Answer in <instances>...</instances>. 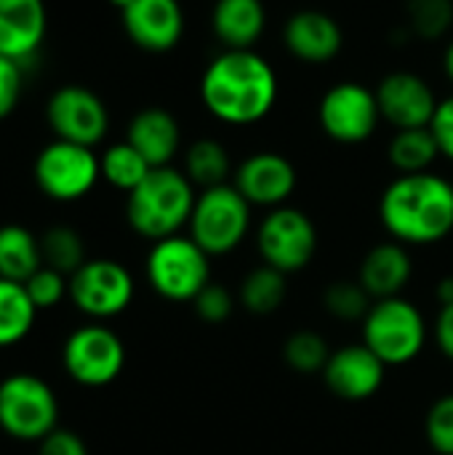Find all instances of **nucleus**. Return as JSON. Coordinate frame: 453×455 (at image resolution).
<instances>
[{
    "label": "nucleus",
    "mask_w": 453,
    "mask_h": 455,
    "mask_svg": "<svg viewBox=\"0 0 453 455\" xmlns=\"http://www.w3.org/2000/svg\"><path fill=\"white\" fill-rule=\"evenodd\" d=\"M256 251L262 256V264L283 275H296L307 269L318 253L315 221L294 205L272 208L259 221Z\"/></svg>",
    "instance_id": "6e6552de"
},
{
    "label": "nucleus",
    "mask_w": 453,
    "mask_h": 455,
    "mask_svg": "<svg viewBox=\"0 0 453 455\" xmlns=\"http://www.w3.org/2000/svg\"><path fill=\"white\" fill-rule=\"evenodd\" d=\"M382 123L374 88L358 80H342L331 85L318 101V125L323 133L344 147L368 141Z\"/></svg>",
    "instance_id": "9d476101"
},
{
    "label": "nucleus",
    "mask_w": 453,
    "mask_h": 455,
    "mask_svg": "<svg viewBox=\"0 0 453 455\" xmlns=\"http://www.w3.org/2000/svg\"><path fill=\"white\" fill-rule=\"evenodd\" d=\"M21 85H24V64L0 56V120H5L16 109Z\"/></svg>",
    "instance_id": "c9c22d12"
},
{
    "label": "nucleus",
    "mask_w": 453,
    "mask_h": 455,
    "mask_svg": "<svg viewBox=\"0 0 453 455\" xmlns=\"http://www.w3.org/2000/svg\"><path fill=\"white\" fill-rule=\"evenodd\" d=\"M360 336L387 368H400L425 352L430 331L422 309L414 301L395 296L371 304L360 323Z\"/></svg>",
    "instance_id": "20e7f679"
},
{
    "label": "nucleus",
    "mask_w": 453,
    "mask_h": 455,
    "mask_svg": "<svg viewBox=\"0 0 453 455\" xmlns=\"http://www.w3.org/2000/svg\"><path fill=\"white\" fill-rule=\"evenodd\" d=\"M195 200V184L184 176V171L174 165L152 168L147 179L128 195L125 219L139 237L158 243L182 235V229L190 224Z\"/></svg>",
    "instance_id": "7ed1b4c3"
},
{
    "label": "nucleus",
    "mask_w": 453,
    "mask_h": 455,
    "mask_svg": "<svg viewBox=\"0 0 453 455\" xmlns=\"http://www.w3.org/2000/svg\"><path fill=\"white\" fill-rule=\"evenodd\" d=\"M45 120L56 139L96 147L109 131V112L101 96L83 85H61L45 104Z\"/></svg>",
    "instance_id": "ddd939ff"
},
{
    "label": "nucleus",
    "mask_w": 453,
    "mask_h": 455,
    "mask_svg": "<svg viewBox=\"0 0 453 455\" xmlns=\"http://www.w3.org/2000/svg\"><path fill=\"white\" fill-rule=\"evenodd\" d=\"M430 131L441 147V157L451 160L453 163V93L443 96L438 101V109H435V117L430 123Z\"/></svg>",
    "instance_id": "e433bc0d"
},
{
    "label": "nucleus",
    "mask_w": 453,
    "mask_h": 455,
    "mask_svg": "<svg viewBox=\"0 0 453 455\" xmlns=\"http://www.w3.org/2000/svg\"><path fill=\"white\" fill-rule=\"evenodd\" d=\"M251 203L235 189L232 181L200 189L187 232L211 259L230 256L251 232Z\"/></svg>",
    "instance_id": "423d86ee"
},
{
    "label": "nucleus",
    "mask_w": 453,
    "mask_h": 455,
    "mask_svg": "<svg viewBox=\"0 0 453 455\" xmlns=\"http://www.w3.org/2000/svg\"><path fill=\"white\" fill-rule=\"evenodd\" d=\"M37 307L32 304L24 283L0 277V349L13 347L35 328Z\"/></svg>",
    "instance_id": "bb28decb"
},
{
    "label": "nucleus",
    "mask_w": 453,
    "mask_h": 455,
    "mask_svg": "<svg viewBox=\"0 0 453 455\" xmlns=\"http://www.w3.org/2000/svg\"><path fill=\"white\" fill-rule=\"evenodd\" d=\"M425 440L438 455H453V395L438 397L425 416Z\"/></svg>",
    "instance_id": "473e14b6"
},
{
    "label": "nucleus",
    "mask_w": 453,
    "mask_h": 455,
    "mask_svg": "<svg viewBox=\"0 0 453 455\" xmlns=\"http://www.w3.org/2000/svg\"><path fill=\"white\" fill-rule=\"evenodd\" d=\"M32 176L45 197L56 203H75L96 187L101 165L91 147L53 139L37 152Z\"/></svg>",
    "instance_id": "1a4fd4ad"
},
{
    "label": "nucleus",
    "mask_w": 453,
    "mask_h": 455,
    "mask_svg": "<svg viewBox=\"0 0 453 455\" xmlns=\"http://www.w3.org/2000/svg\"><path fill=\"white\" fill-rule=\"evenodd\" d=\"M443 72H446V77L453 83V37L451 43L446 45V53H443Z\"/></svg>",
    "instance_id": "a19ab883"
},
{
    "label": "nucleus",
    "mask_w": 453,
    "mask_h": 455,
    "mask_svg": "<svg viewBox=\"0 0 453 455\" xmlns=\"http://www.w3.org/2000/svg\"><path fill=\"white\" fill-rule=\"evenodd\" d=\"M280 83L275 67L254 48L222 51L208 61L200 77V101L206 112L224 125L262 123L278 104Z\"/></svg>",
    "instance_id": "f257e3e1"
},
{
    "label": "nucleus",
    "mask_w": 453,
    "mask_h": 455,
    "mask_svg": "<svg viewBox=\"0 0 453 455\" xmlns=\"http://www.w3.org/2000/svg\"><path fill=\"white\" fill-rule=\"evenodd\" d=\"M411 277H414V259L409 245L387 240V243H376L363 256L355 280L374 301H382V299L400 296L411 283Z\"/></svg>",
    "instance_id": "aec40b11"
},
{
    "label": "nucleus",
    "mask_w": 453,
    "mask_h": 455,
    "mask_svg": "<svg viewBox=\"0 0 453 455\" xmlns=\"http://www.w3.org/2000/svg\"><path fill=\"white\" fill-rule=\"evenodd\" d=\"M43 267L40 237L21 224L0 227V277L27 283Z\"/></svg>",
    "instance_id": "b1692460"
},
{
    "label": "nucleus",
    "mask_w": 453,
    "mask_h": 455,
    "mask_svg": "<svg viewBox=\"0 0 453 455\" xmlns=\"http://www.w3.org/2000/svg\"><path fill=\"white\" fill-rule=\"evenodd\" d=\"M131 3H133V0H109V5H115V8H117L120 13H123V11H125V8H128Z\"/></svg>",
    "instance_id": "79ce46f5"
},
{
    "label": "nucleus",
    "mask_w": 453,
    "mask_h": 455,
    "mask_svg": "<svg viewBox=\"0 0 453 455\" xmlns=\"http://www.w3.org/2000/svg\"><path fill=\"white\" fill-rule=\"evenodd\" d=\"M182 171L195 184V189H211L219 184H230V179L235 173L227 147L211 136L195 139L184 149V168Z\"/></svg>",
    "instance_id": "5701e85b"
},
{
    "label": "nucleus",
    "mask_w": 453,
    "mask_h": 455,
    "mask_svg": "<svg viewBox=\"0 0 453 455\" xmlns=\"http://www.w3.org/2000/svg\"><path fill=\"white\" fill-rule=\"evenodd\" d=\"M192 307H195V312H198V317L203 320V323H208V325H222V323H227L230 317H232V312H235V299H232V293L224 288V285H219V283H208L200 293H198V299L192 301Z\"/></svg>",
    "instance_id": "f704fd0d"
},
{
    "label": "nucleus",
    "mask_w": 453,
    "mask_h": 455,
    "mask_svg": "<svg viewBox=\"0 0 453 455\" xmlns=\"http://www.w3.org/2000/svg\"><path fill=\"white\" fill-rule=\"evenodd\" d=\"M235 189L251 203V208H280L288 205L296 192L299 176L294 163L280 152H254L232 173Z\"/></svg>",
    "instance_id": "2eb2a0df"
},
{
    "label": "nucleus",
    "mask_w": 453,
    "mask_h": 455,
    "mask_svg": "<svg viewBox=\"0 0 453 455\" xmlns=\"http://www.w3.org/2000/svg\"><path fill=\"white\" fill-rule=\"evenodd\" d=\"M99 165H101V179L109 187H115V189H120L125 195H131L147 179V173L152 171V165L128 141L109 144L101 152Z\"/></svg>",
    "instance_id": "cd10ccee"
},
{
    "label": "nucleus",
    "mask_w": 453,
    "mask_h": 455,
    "mask_svg": "<svg viewBox=\"0 0 453 455\" xmlns=\"http://www.w3.org/2000/svg\"><path fill=\"white\" fill-rule=\"evenodd\" d=\"M328 357H331V347H328V341L318 331H296L283 344L286 365L294 373H302V376L323 373Z\"/></svg>",
    "instance_id": "c756f323"
},
{
    "label": "nucleus",
    "mask_w": 453,
    "mask_h": 455,
    "mask_svg": "<svg viewBox=\"0 0 453 455\" xmlns=\"http://www.w3.org/2000/svg\"><path fill=\"white\" fill-rule=\"evenodd\" d=\"M286 277L283 272L262 264L256 269H251L243 283H240V307L254 315V317H270L275 315L283 304H286V296H288V285H286Z\"/></svg>",
    "instance_id": "a878e982"
},
{
    "label": "nucleus",
    "mask_w": 453,
    "mask_h": 455,
    "mask_svg": "<svg viewBox=\"0 0 453 455\" xmlns=\"http://www.w3.org/2000/svg\"><path fill=\"white\" fill-rule=\"evenodd\" d=\"M125 141L152 165L166 168L182 149V128L179 120L163 107L139 109L125 131Z\"/></svg>",
    "instance_id": "412c9836"
},
{
    "label": "nucleus",
    "mask_w": 453,
    "mask_h": 455,
    "mask_svg": "<svg viewBox=\"0 0 453 455\" xmlns=\"http://www.w3.org/2000/svg\"><path fill=\"white\" fill-rule=\"evenodd\" d=\"M379 221L409 248L443 243L453 232V184L435 171L395 176L379 197Z\"/></svg>",
    "instance_id": "f03ea898"
},
{
    "label": "nucleus",
    "mask_w": 453,
    "mask_h": 455,
    "mask_svg": "<svg viewBox=\"0 0 453 455\" xmlns=\"http://www.w3.org/2000/svg\"><path fill=\"white\" fill-rule=\"evenodd\" d=\"M406 21L419 40H443L453 27V0H406Z\"/></svg>",
    "instance_id": "7c9ffc66"
},
{
    "label": "nucleus",
    "mask_w": 453,
    "mask_h": 455,
    "mask_svg": "<svg viewBox=\"0 0 453 455\" xmlns=\"http://www.w3.org/2000/svg\"><path fill=\"white\" fill-rule=\"evenodd\" d=\"M150 288L174 304H192L211 283V256L190 237L174 235L152 243L144 261Z\"/></svg>",
    "instance_id": "39448f33"
},
{
    "label": "nucleus",
    "mask_w": 453,
    "mask_h": 455,
    "mask_svg": "<svg viewBox=\"0 0 453 455\" xmlns=\"http://www.w3.org/2000/svg\"><path fill=\"white\" fill-rule=\"evenodd\" d=\"M211 29L227 51L254 48L267 29L264 0H214Z\"/></svg>",
    "instance_id": "4be33fe9"
},
{
    "label": "nucleus",
    "mask_w": 453,
    "mask_h": 455,
    "mask_svg": "<svg viewBox=\"0 0 453 455\" xmlns=\"http://www.w3.org/2000/svg\"><path fill=\"white\" fill-rule=\"evenodd\" d=\"M61 365L80 387H107L125 368V344L115 331L91 323L69 333L61 349Z\"/></svg>",
    "instance_id": "9b49d317"
},
{
    "label": "nucleus",
    "mask_w": 453,
    "mask_h": 455,
    "mask_svg": "<svg viewBox=\"0 0 453 455\" xmlns=\"http://www.w3.org/2000/svg\"><path fill=\"white\" fill-rule=\"evenodd\" d=\"M433 339L438 352L453 363V304H446L438 309L435 325H433Z\"/></svg>",
    "instance_id": "58836bf2"
},
{
    "label": "nucleus",
    "mask_w": 453,
    "mask_h": 455,
    "mask_svg": "<svg viewBox=\"0 0 453 455\" xmlns=\"http://www.w3.org/2000/svg\"><path fill=\"white\" fill-rule=\"evenodd\" d=\"M24 288H27L32 304L37 307V312L40 309H53L64 299H69V277L61 275V272H56V269H51V267H40L24 283Z\"/></svg>",
    "instance_id": "72a5a7b5"
},
{
    "label": "nucleus",
    "mask_w": 453,
    "mask_h": 455,
    "mask_svg": "<svg viewBox=\"0 0 453 455\" xmlns=\"http://www.w3.org/2000/svg\"><path fill=\"white\" fill-rule=\"evenodd\" d=\"M37 445V455H88L85 443L69 429H53Z\"/></svg>",
    "instance_id": "4c0bfd02"
},
{
    "label": "nucleus",
    "mask_w": 453,
    "mask_h": 455,
    "mask_svg": "<svg viewBox=\"0 0 453 455\" xmlns=\"http://www.w3.org/2000/svg\"><path fill=\"white\" fill-rule=\"evenodd\" d=\"M0 429L19 443H40L59 429V400L53 389L32 373H13L3 379Z\"/></svg>",
    "instance_id": "0eeeda50"
},
{
    "label": "nucleus",
    "mask_w": 453,
    "mask_h": 455,
    "mask_svg": "<svg viewBox=\"0 0 453 455\" xmlns=\"http://www.w3.org/2000/svg\"><path fill=\"white\" fill-rule=\"evenodd\" d=\"M283 45L296 61L310 67H323L342 53L344 32L331 13L320 8H302L286 19Z\"/></svg>",
    "instance_id": "f3484780"
},
{
    "label": "nucleus",
    "mask_w": 453,
    "mask_h": 455,
    "mask_svg": "<svg viewBox=\"0 0 453 455\" xmlns=\"http://www.w3.org/2000/svg\"><path fill=\"white\" fill-rule=\"evenodd\" d=\"M382 120L392 125L395 131L409 128H430L435 109H438V93L435 88L417 72L395 69L387 72L379 85L374 88Z\"/></svg>",
    "instance_id": "4468645a"
},
{
    "label": "nucleus",
    "mask_w": 453,
    "mask_h": 455,
    "mask_svg": "<svg viewBox=\"0 0 453 455\" xmlns=\"http://www.w3.org/2000/svg\"><path fill=\"white\" fill-rule=\"evenodd\" d=\"M435 299H438V304H441V307L453 304V275L443 277V280L438 283V288H435Z\"/></svg>",
    "instance_id": "ea45409f"
},
{
    "label": "nucleus",
    "mask_w": 453,
    "mask_h": 455,
    "mask_svg": "<svg viewBox=\"0 0 453 455\" xmlns=\"http://www.w3.org/2000/svg\"><path fill=\"white\" fill-rule=\"evenodd\" d=\"M120 16L128 40L147 53H168L184 35V8L179 0H133Z\"/></svg>",
    "instance_id": "a211bd4d"
},
{
    "label": "nucleus",
    "mask_w": 453,
    "mask_h": 455,
    "mask_svg": "<svg viewBox=\"0 0 453 455\" xmlns=\"http://www.w3.org/2000/svg\"><path fill=\"white\" fill-rule=\"evenodd\" d=\"M441 157V147L430 128H409L395 131L387 144V160L398 171V176L427 173Z\"/></svg>",
    "instance_id": "393cba45"
},
{
    "label": "nucleus",
    "mask_w": 453,
    "mask_h": 455,
    "mask_svg": "<svg viewBox=\"0 0 453 455\" xmlns=\"http://www.w3.org/2000/svg\"><path fill=\"white\" fill-rule=\"evenodd\" d=\"M136 285L131 272L112 259H88L69 277V301L91 320H112L133 301Z\"/></svg>",
    "instance_id": "f8f14e48"
},
{
    "label": "nucleus",
    "mask_w": 453,
    "mask_h": 455,
    "mask_svg": "<svg viewBox=\"0 0 453 455\" xmlns=\"http://www.w3.org/2000/svg\"><path fill=\"white\" fill-rule=\"evenodd\" d=\"M374 299L363 291L358 280H336L323 293V307L331 317L342 323H363Z\"/></svg>",
    "instance_id": "2f4dec72"
},
{
    "label": "nucleus",
    "mask_w": 453,
    "mask_h": 455,
    "mask_svg": "<svg viewBox=\"0 0 453 455\" xmlns=\"http://www.w3.org/2000/svg\"><path fill=\"white\" fill-rule=\"evenodd\" d=\"M320 376L334 397L344 403H363L384 387L387 365L360 341L334 349Z\"/></svg>",
    "instance_id": "dca6fc26"
},
{
    "label": "nucleus",
    "mask_w": 453,
    "mask_h": 455,
    "mask_svg": "<svg viewBox=\"0 0 453 455\" xmlns=\"http://www.w3.org/2000/svg\"><path fill=\"white\" fill-rule=\"evenodd\" d=\"M40 253H43V267H51L67 277H72L88 261L85 243L72 227H51L40 237Z\"/></svg>",
    "instance_id": "c85d7f7f"
},
{
    "label": "nucleus",
    "mask_w": 453,
    "mask_h": 455,
    "mask_svg": "<svg viewBox=\"0 0 453 455\" xmlns=\"http://www.w3.org/2000/svg\"><path fill=\"white\" fill-rule=\"evenodd\" d=\"M45 29L43 0H0V56L27 64L43 45Z\"/></svg>",
    "instance_id": "6ab92c4d"
}]
</instances>
